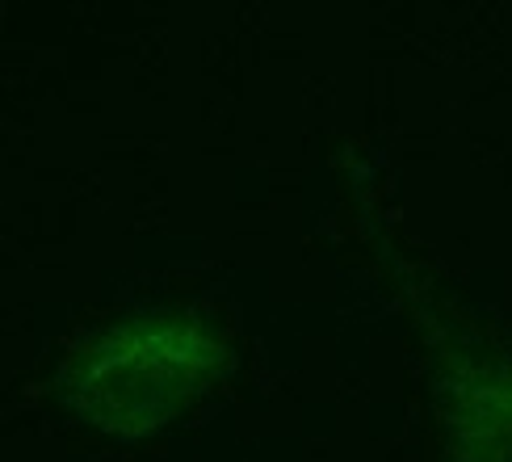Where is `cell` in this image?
Returning a JSON list of instances; mask_svg holds the SVG:
<instances>
[{
  "instance_id": "6da1fadb",
  "label": "cell",
  "mask_w": 512,
  "mask_h": 462,
  "mask_svg": "<svg viewBox=\"0 0 512 462\" xmlns=\"http://www.w3.org/2000/svg\"><path fill=\"white\" fill-rule=\"evenodd\" d=\"M336 177L357 244L420 345L445 462H512V349L395 231L353 147L336 152Z\"/></svg>"
},
{
  "instance_id": "7a4b0ae2",
  "label": "cell",
  "mask_w": 512,
  "mask_h": 462,
  "mask_svg": "<svg viewBox=\"0 0 512 462\" xmlns=\"http://www.w3.org/2000/svg\"><path fill=\"white\" fill-rule=\"evenodd\" d=\"M231 341L189 307L135 311L97 328L51 378L55 404L105 437H152L227 383Z\"/></svg>"
}]
</instances>
